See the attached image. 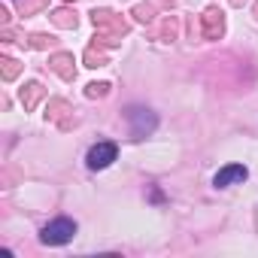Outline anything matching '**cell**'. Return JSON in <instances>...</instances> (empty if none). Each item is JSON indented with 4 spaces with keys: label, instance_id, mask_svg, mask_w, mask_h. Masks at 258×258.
I'll return each instance as SVG.
<instances>
[{
    "label": "cell",
    "instance_id": "1",
    "mask_svg": "<svg viewBox=\"0 0 258 258\" xmlns=\"http://www.w3.org/2000/svg\"><path fill=\"white\" fill-rule=\"evenodd\" d=\"M127 121H131V134L137 140H143L146 134H152L155 127H158V118L152 109H143V106H131L127 109Z\"/></svg>",
    "mask_w": 258,
    "mask_h": 258
},
{
    "label": "cell",
    "instance_id": "2",
    "mask_svg": "<svg viewBox=\"0 0 258 258\" xmlns=\"http://www.w3.org/2000/svg\"><path fill=\"white\" fill-rule=\"evenodd\" d=\"M73 234H76V222H73V219H55V222H49V225L43 228V243H49V246H64V243L73 240Z\"/></svg>",
    "mask_w": 258,
    "mask_h": 258
},
{
    "label": "cell",
    "instance_id": "3",
    "mask_svg": "<svg viewBox=\"0 0 258 258\" xmlns=\"http://www.w3.org/2000/svg\"><path fill=\"white\" fill-rule=\"evenodd\" d=\"M115 155H118V146H115L112 140H103V143H97V146L88 149L85 164H88L91 170H103V167H109V164L115 161Z\"/></svg>",
    "mask_w": 258,
    "mask_h": 258
},
{
    "label": "cell",
    "instance_id": "4",
    "mask_svg": "<svg viewBox=\"0 0 258 258\" xmlns=\"http://www.w3.org/2000/svg\"><path fill=\"white\" fill-rule=\"evenodd\" d=\"M249 176V170L243 167V164H228V167H222L216 176H213V185L216 188H228V185H234V182H243Z\"/></svg>",
    "mask_w": 258,
    "mask_h": 258
},
{
    "label": "cell",
    "instance_id": "5",
    "mask_svg": "<svg viewBox=\"0 0 258 258\" xmlns=\"http://www.w3.org/2000/svg\"><path fill=\"white\" fill-rule=\"evenodd\" d=\"M16 76V61H7V79H13Z\"/></svg>",
    "mask_w": 258,
    "mask_h": 258
}]
</instances>
